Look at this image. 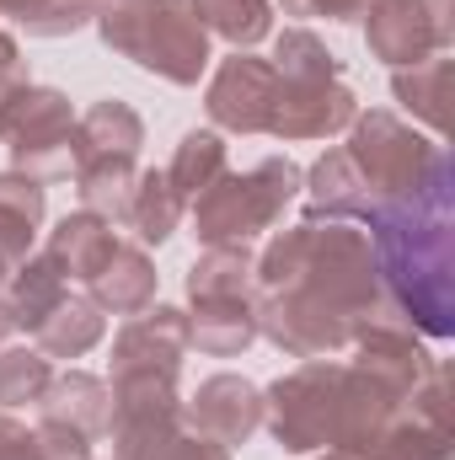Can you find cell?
Instances as JSON below:
<instances>
[{
    "label": "cell",
    "instance_id": "obj_1",
    "mask_svg": "<svg viewBox=\"0 0 455 460\" xmlns=\"http://www.w3.org/2000/svg\"><path fill=\"white\" fill-rule=\"evenodd\" d=\"M257 338L290 358H338L386 316H402L380 284L370 230L348 220H300L257 252L252 279Z\"/></svg>",
    "mask_w": 455,
    "mask_h": 460
},
{
    "label": "cell",
    "instance_id": "obj_2",
    "mask_svg": "<svg viewBox=\"0 0 455 460\" xmlns=\"http://www.w3.org/2000/svg\"><path fill=\"white\" fill-rule=\"evenodd\" d=\"M407 402L348 358H300L290 375L263 385V429L290 456L370 450Z\"/></svg>",
    "mask_w": 455,
    "mask_h": 460
},
{
    "label": "cell",
    "instance_id": "obj_3",
    "mask_svg": "<svg viewBox=\"0 0 455 460\" xmlns=\"http://www.w3.org/2000/svg\"><path fill=\"white\" fill-rule=\"evenodd\" d=\"M451 199H455V172L440 177L429 193L391 204L370 220V246L380 284L402 322L418 338L445 343L455 338V226H451Z\"/></svg>",
    "mask_w": 455,
    "mask_h": 460
},
{
    "label": "cell",
    "instance_id": "obj_4",
    "mask_svg": "<svg viewBox=\"0 0 455 460\" xmlns=\"http://www.w3.org/2000/svg\"><path fill=\"white\" fill-rule=\"evenodd\" d=\"M92 27L118 59L166 86H199L210 75L215 54L210 32L193 16V0H103Z\"/></svg>",
    "mask_w": 455,
    "mask_h": 460
},
{
    "label": "cell",
    "instance_id": "obj_5",
    "mask_svg": "<svg viewBox=\"0 0 455 460\" xmlns=\"http://www.w3.org/2000/svg\"><path fill=\"white\" fill-rule=\"evenodd\" d=\"M348 161L370 193V209H391V204H407L418 193H429L440 177H451V155L440 139L418 134L407 118L386 113V108H359V118L348 123ZM370 215V220H375Z\"/></svg>",
    "mask_w": 455,
    "mask_h": 460
},
{
    "label": "cell",
    "instance_id": "obj_6",
    "mask_svg": "<svg viewBox=\"0 0 455 460\" xmlns=\"http://www.w3.org/2000/svg\"><path fill=\"white\" fill-rule=\"evenodd\" d=\"M300 166L290 155H263L246 172H220L193 204L188 226L199 246H252L257 235L284 220V209L300 199Z\"/></svg>",
    "mask_w": 455,
    "mask_h": 460
},
{
    "label": "cell",
    "instance_id": "obj_7",
    "mask_svg": "<svg viewBox=\"0 0 455 460\" xmlns=\"http://www.w3.org/2000/svg\"><path fill=\"white\" fill-rule=\"evenodd\" d=\"M0 145L11 150V172H22L32 182L70 177V166H76V108H70V97L59 86L27 81L0 113Z\"/></svg>",
    "mask_w": 455,
    "mask_h": 460
},
{
    "label": "cell",
    "instance_id": "obj_8",
    "mask_svg": "<svg viewBox=\"0 0 455 460\" xmlns=\"http://www.w3.org/2000/svg\"><path fill=\"white\" fill-rule=\"evenodd\" d=\"M455 5L451 0H375L364 11V49L370 59L402 70L434 54H451Z\"/></svg>",
    "mask_w": 455,
    "mask_h": 460
},
{
    "label": "cell",
    "instance_id": "obj_9",
    "mask_svg": "<svg viewBox=\"0 0 455 460\" xmlns=\"http://www.w3.org/2000/svg\"><path fill=\"white\" fill-rule=\"evenodd\" d=\"M273 97H279V75L252 49L220 59L204 81V113L215 123V134H268Z\"/></svg>",
    "mask_w": 455,
    "mask_h": 460
},
{
    "label": "cell",
    "instance_id": "obj_10",
    "mask_svg": "<svg viewBox=\"0 0 455 460\" xmlns=\"http://www.w3.org/2000/svg\"><path fill=\"white\" fill-rule=\"evenodd\" d=\"M364 460H455V418H451V385L445 369L418 385L407 396V407L380 429V439L370 450H359Z\"/></svg>",
    "mask_w": 455,
    "mask_h": 460
},
{
    "label": "cell",
    "instance_id": "obj_11",
    "mask_svg": "<svg viewBox=\"0 0 455 460\" xmlns=\"http://www.w3.org/2000/svg\"><path fill=\"white\" fill-rule=\"evenodd\" d=\"M353 118H359V97L343 75H333V81H279L268 134L284 139V145L333 139V134H348Z\"/></svg>",
    "mask_w": 455,
    "mask_h": 460
},
{
    "label": "cell",
    "instance_id": "obj_12",
    "mask_svg": "<svg viewBox=\"0 0 455 460\" xmlns=\"http://www.w3.org/2000/svg\"><path fill=\"white\" fill-rule=\"evenodd\" d=\"M348 364H359L364 375H375L380 385H391L402 402L429 385L440 375V358L429 353V343L402 322V316H386V322H370L353 343H348Z\"/></svg>",
    "mask_w": 455,
    "mask_h": 460
},
{
    "label": "cell",
    "instance_id": "obj_13",
    "mask_svg": "<svg viewBox=\"0 0 455 460\" xmlns=\"http://www.w3.org/2000/svg\"><path fill=\"white\" fill-rule=\"evenodd\" d=\"M183 423L204 439H215L220 450L246 445L263 429V385H252L246 375H210L199 380V391L183 402Z\"/></svg>",
    "mask_w": 455,
    "mask_h": 460
},
{
    "label": "cell",
    "instance_id": "obj_14",
    "mask_svg": "<svg viewBox=\"0 0 455 460\" xmlns=\"http://www.w3.org/2000/svg\"><path fill=\"white\" fill-rule=\"evenodd\" d=\"M188 353V311L177 305H145L129 316L108 353V380L113 375H156V369H183Z\"/></svg>",
    "mask_w": 455,
    "mask_h": 460
},
{
    "label": "cell",
    "instance_id": "obj_15",
    "mask_svg": "<svg viewBox=\"0 0 455 460\" xmlns=\"http://www.w3.org/2000/svg\"><path fill=\"white\" fill-rule=\"evenodd\" d=\"M156 284H161V273H156L150 252H145L139 241H123V235H118L113 252H108V262H103L81 289H86V300H92L103 316H139L145 305H156Z\"/></svg>",
    "mask_w": 455,
    "mask_h": 460
},
{
    "label": "cell",
    "instance_id": "obj_16",
    "mask_svg": "<svg viewBox=\"0 0 455 460\" xmlns=\"http://www.w3.org/2000/svg\"><path fill=\"white\" fill-rule=\"evenodd\" d=\"M300 204H306V220L322 226V220H348V226H370V193L348 161V150L333 145L311 161V172L300 177Z\"/></svg>",
    "mask_w": 455,
    "mask_h": 460
},
{
    "label": "cell",
    "instance_id": "obj_17",
    "mask_svg": "<svg viewBox=\"0 0 455 460\" xmlns=\"http://www.w3.org/2000/svg\"><path fill=\"white\" fill-rule=\"evenodd\" d=\"M108 418H113V391L92 369H65L38 396V423H65V429L86 434L92 445L108 434Z\"/></svg>",
    "mask_w": 455,
    "mask_h": 460
},
{
    "label": "cell",
    "instance_id": "obj_18",
    "mask_svg": "<svg viewBox=\"0 0 455 460\" xmlns=\"http://www.w3.org/2000/svg\"><path fill=\"white\" fill-rule=\"evenodd\" d=\"M43 215H49V193L43 182L22 177V172H0V289L5 279L32 257L38 246V230H43Z\"/></svg>",
    "mask_w": 455,
    "mask_h": 460
},
{
    "label": "cell",
    "instance_id": "obj_19",
    "mask_svg": "<svg viewBox=\"0 0 455 460\" xmlns=\"http://www.w3.org/2000/svg\"><path fill=\"white\" fill-rule=\"evenodd\" d=\"M108 434H113V460H230V450L193 434L183 423V412L123 423V429H108Z\"/></svg>",
    "mask_w": 455,
    "mask_h": 460
},
{
    "label": "cell",
    "instance_id": "obj_20",
    "mask_svg": "<svg viewBox=\"0 0 455 460\" xmlns=\"http://www.w3.org/2000/svg\"><path fill=\"white\" fill-rule=\"evenodd\" d=\"M113 241H118V235H113V226H108V220H97V215L76 209V215L54 220L49 241H43V257L65 273V284H86V279L108 262Z\"/></svg>",
    "mask_w": 455,
    "mask_h": 460
},
{
    "label": "cell",
    "instance_id": "obj_21",
    "mask_svg": "<svg viewBox=\"0 0 455 460\" xmlns=\"http://www.w3.org/2000/svg\"><path fill=\"white\" fill-rule=\"evenodd\" d=\"M139 145H145V118L123 97H103L86 113H76V166L103 161V155H139Z\"/></svg>",
    "mask_w": 455,
    "mask_h": 460
},
{
    "label": "cell",
    "instance_id": "obj_22",
    "mask_svg": "<svg viewBox=\"0 0 455 460\" xmlns=\"http://www.w3.org/2000/svg\"><path fill=\"white\" fill-rule=\"evenodd\" d=\"M391 97L413 113V123L429 128V139H445V128H451V54L391 70Z\"/></svg>",
    "mask_w": 455,
    "mask_h": 460
},
{
    "label": "cell",
    "instance_id": "obj_23",
    "mask_svg": "<svg viewBox=\"0 0 455 460\" xmlns=\"http://www.w3.org/2000/svg\"><path fill=\"white\" fill-rule=\"evenodd\" d=\"M183 220H188V204H183V193L172 188L166 166H161V172H156V166H139V182H134L123 230H134V241L150 252V246H166Z\"/></svg>",
    "mask_w": 455,
    "mask_h": 460
},
{
    "label": "cell",
    "instance_id": "obj_24",
    "mask_svg": "<svg viewBox=\"0 0 455 460\" xmlns=\"http://www.w3.org/2000/svg\"><path fill=\"white\" fill-rule=\"evenodd\" d=\"M27 338H32V348H38L43 358H86L92 348L108 338V316H103L86 295H65Z\"/></svg>",
    "mask_w": 455,
    "mask_h": 460
},
{
    "label": "cell",
    "instance_id": "obj_25",
    "mask_svg": "<svg viewBox=\"0 0 455 460\" xmlns=\"http://www.w3.org/2000/svg\"><path fill=\"white\" fill-rule=\"evenodd\" d=\"M257 343V311L252 300H199L188 305V348L210 358H236Z\"/></svg>",
    "mask_w": 455,
    "mask_h": 460
},
{
    "label": "cell",
    "instance_id": "obj_26",
    "mask_svg": "<svg viewBox=\"0 0 455 460\" xmlns=\"http://www.w3.org/2000/svg\"><path fill=\"white\" fill-rule=\"evenodd\" d=\"M252 279H257V252L252 246H204L188 262V305L199 300H252Z\"/></svg>",
    "mask_w": 455,
    "mask_h": 460
},
{
    "label": "cell",
    "instance_id": "obj_27",
    "mask_svg": "<svg viewBox=\"0 0 455 460\" xmlns=\"http://www.w3.org/2000/svg\"><path fill=\"white\" fill-rule=\"evenodd\" d=\"M70 295V284H65V273L43 257V252H32L11 279H5V289H0V305H5V316H11V327H22V332H32L59 300Z\"/></svg>",
    "mask_w": 455,
    "mask_h": 460
},
{
    "label": "cell",
    "instance_id": "obj_28",
    "mask_svg": "<svg viewBox=\"0 0 455 460\" xmlns=\"http://www.w3.org/2000/svg\"><path fill=\"white\" fill-rule=\"evenodd\" d=\"M134 182H139V155H103V161H81L76 166L81 209L97 215V220H108V226H123Z\"/></svg>",
    "mask_w": 455,
    "mask_h": 460
},
{
    "label": "cell",
    "instance_id": "obj_29",
    "mask_svg": "<svg viewBox=\"0 0 455 460\" xmlns=\"http://www.w3.org/2000/svg\"><path fill=\"white\" fill-rule=\"evenodd\" d=\"M193 16L210 38L230 43V54L273 38V0H193Z\"/></svg>",
    "mask_w": 455,
    "mask_h": 460
},
{
    "label": "cell",
    "instance_id": "obj_30",
    "mask_svg": "<svg viewBox=\"0 0 455 460\" xmlns=\"http://www.w3.org/2000/svg\"><path fill=\"white\" fill-rule=\"evenodd\" d=\"M220 172H230V150L215 128H188V134L177 139L172 161H166V177H172V188L183 193V204H193Z\"/></svg>",
    "mask_w": 455,
    "mask_h": 460
},
{
    "label": "cell",
    "instance_id": "obj_31",
    "mask_svg": "<svg viewBox=\"0 0 455 460\" xmlns=\"http://www.w3.org/2000/svg\"><path fill=\"white\" fill-rule=\"evenodd\" d=\"M279 81H333L343 75V59L311 32V27H284L273 32V54H268Z\"/></svg>",
    "mask_w": 455,
    "mask_h": 460
},
{
    "label": "cell",
    "instance_id": "obj_32",
    "mask_svg": "<svg viewBox=\"0 0 455 460\" xmlns=\"http://www.w3.org/2000/svg\"><path fill=\"white\" fill-rule=\"evenodd\" d=\"M54 380V358H43L32 343H5L0 348V412L38 407V396Z\"/></svg>",
    "mask_w": 455,
    "mask_h": 460
},
{
    "label": "cell",
    "instance_id": "obj_33",
    "mask_svg": "<svg viewBox=\"0 0 455 460\" xmlns=\"http://www.w3.org/2000/svg\"><path fill=\"white\" fill-rule=\"evenodd\" d=\"M38 456L43 460H92V439L65 429V423H38Z\"/></svg>",
    "mask_w": 455,
    "mask_h": 460
},
{
    "label": "cell",
    "instance_id": "obj_34",
    "mask_svg": "<svg viewBox=\"0 0 455 460\" xmlns=\"http://www.w3.org/2000/svg\"><path fill=\"white\" fill-rule=\"evenodd\" d=\"M284 16H317V22H359L375 0H279Z\"/></svg>",
    "mask_w": 455,
    "mask_h": 460
},
{
    "label": "cell",
    "instance_id": "obj_35",
    "mask_svg": "<svg viewBox=\"0 0 455 460\" xmlns=\"http://www.w3.org/2000/svg\"><path fill=\"white\" fill-rule=\"evenodd\" d=\"M27 81H32V70H27V59H22V43L0 27V113H5V102H11Z\"/></svg>",
    "mask_w": 455,
    "mask_h": 460
},
{
    "label": "cell",
    "instance_id": "obj_36",
    "mask_svg": "<svg viewBox=\"0 0 455 460\" xmlns=\"http://www.w3.org/2000/svg\"><path fill=\"white\" fill-rule=\"evenodd\" d=\"M0 460H43L38 456V434L27 423H16L11 412H0Z\"/></svg>",
    "mask_w": 455,
    "mask_h": 460
},
{
    "label": "cell",
    "instance_id": "obj_37",
    "mask_svg": "<svg viewBox=\"0 0 455 460\" xmlns=\"http://www.w3.org/2000/svg\"><path fill=\"white\" fill-rule=\"evenodd\" d=\"M43 5H49V0H0V16H5V22H22V27H27V22H32V16H38Z\"/></svg>",
    "mask_w": 455,
    "mask_h": 460
},
{
    "label": "cell",
    "instance_id": "obj_38",
    "mask_svg": "<svg viewBox=\"0 0 455 460\" xmlns=\"http://www.w3.org/2000/svg\"><path fill=\"white\" fill-rule=\"evenodd\" d=\"M317 460H364V456H359V450H322Z\"/></svg>",
    "mask_w": 455,
    "mask_h": 460
},
{
    "label": "cell",
    "instance_id": "obj_39",
    "mask_svg": "<svg viewBox=\"0 0 455 460\" xmlns=\"http://www.w3.org/2000/svg\"><path fill=\"white\" fill-rule=\"evenodd\" d=\"M11 332H16V327H11V316H5V305H0V348L11 343Z\"/></svg>",
    "mask_w": 455,
    "mask_h": 460
}]
</instances>
